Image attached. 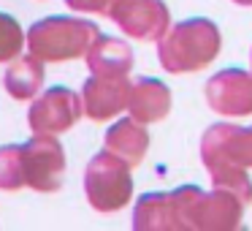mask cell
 I'll return each instance as SVG.
<instances>
[{
	"mask_svg": "<svg viewBox=\"0 0 252 231\" xmlns=\"http://www.w3.org/2000/svg\"><path fill=\"white\" fill-rule=\"evenodd\" d=\"M201 160L214 188L230 191L244 204L252 201V128L217 122L201 139Z\"/></svg>",
	"mask_w": 252,
	"mask_h": 231,
	"instance_id": "cell-1",
	"label": "cell"
},
{
	"mask_svg": "<svg viewBox=\"0 0 252 231\" xmlns=\"http://www.w3.org/2000/svg\"><path fill=\"white\" fill-rule=\"evenodd\" d=\"M222 36L212 19H185L171 25V30L158 41V60L168 74H192L206 68L220 55Z\"/></svg>",
	"mask_w": 252,
	"mask_h": 231,
	"instance_id": "cell-2",
	"label": "cell"
},
{
	"mask_svg": "<svg viewBox=\"0 0 252 231\" xmlns=\"http://www.w3.org/2000/svg\"><path fill=\"white\" fill-rule=\"evenodd\" d=\"M174 212L176 229L182 231H228L239 229L244 218V207L236 193L214 188L212 193L195 185L176 188L174 193Z\"/></svg>",
	"mask_w": 252,
	"mask_h": 231,
	"instance_id": "cell-3",
	"label": "cell"
},
{
	"mask_svg": "<svg viewBox=\"0 0 252 231\" xmlns=\"http://www.w3.org/2000/svg\"><path fill=\"white\" fill-rule=\"evenodd\" d=\"M98 36V25L90 19L46 17L28 30V49L44 63H68L87 55Z\"/></svg>",
	"mask_w": 252,
	"mask_h": 231,
	"instance_id": "cell-4",
	"label": "cell"
},
{
	"mask_svg": "<svg viewBox=\"0 0 252 231\" xmlns=\"http://www.w3.org/2000/svg\"><path fill=\"white\" fill-rule=\"evenodd\" d=\"M84 193L90 207L98 212H120L133 198L130 166L109 150L98 153L84 171Z\"/></svg>",
	"mask_w": 252,
	"mask_h": 231,
	"instance_id": "cell-5",
	"label": "cell"
},
{
	"mask_svg": "<svg viewBox=\"0 0 252 231\" xmlns=\"http://www.w3.org/2000/svg\"><path fill=\"white\" fill-rule=\"evenodd\" d=\"M25 185L38 193H55L65 180V150L55 133H33L22 144Z\"/></svg>",
	"mask_w": 252,
	"mask_h": 231,
	"instance_id": "cell-6",
	"label": "cell"
},
{
	"mask_svg": "<svg viewBox=\"0 0 252 231\" xmlns=\"http://www.w3.org/2000/svg\"><path fill=\"white\" fill-rule=\"evenodd\" d=\"M109 19L136 41H160L171 30V11L163 0H114Z\"/></svg>",
	"mask_w": 252,
	"mask_h": 231,
	"instance_id": "cell-7",
	"label": "cell"
},
{
	"mask_svg": "<svg viewBox=\"0 0 252 231\" xmlns=\"http://www.w3.org/2000/svg\"><path fill=\"white\" fill-rule=\"evenodd\" d=\"M84 115L82 95L71 87H52L33 98L28 109V122L33 133H65Z\"/></svg>",
	"mask_w": 252,
	"mask_h": 231,
	"instance_id": "cell-8",
	"label": "cell"
},
{
	"mask_svg": "<svg viewBox=\"0 0 252 231\" xmlns=\"http://www.w3.org/2000/svg\"><path fill=\"white\" fill-rule=\"evenodd\" d=\"M206 104L222 117L252 115V71L225 68L206 82Z\"/></svg>",
	"mask_w": 252,
	"mask_h": 231,
	"instance_id": "cell-9",
	"label": "cell"
},
{
	"mask_svg": "<svg viewBox=\"0 0 252 231\" xmlns=\"http://www.w3.org/2000/svg\"><path fill=\"white\" fill-rule=\"evenodd\" d=\"M130 90L133 82L127 77H98V74H93L82 87L84 115L95 122L111 120V117L127 109Z\"/></svg>",
	"mask_w": 252,
	"mask_h": 231,
	"instance_id": "cell-10",
	"label": "cell"
},
{
	"mask_svg": "<svg viewBox=\"0 0 252 231\" xmlns=\"http://www.w3.org/2000/svg\"><path fill=\"white\" fill-rule=\"evenodd\" d=\"M130 117H136L138 122L149 125V122H160L168 117L171 112V90L165 87L160 79L141 77L133 82L130 90V104H127Z\"/></svg>",
	"mask_w": 252,
	"mask_h": 231,
	"instance_id": "cell-11",
	"label": "cell"
},
{
	"mask_svg": "<svg viewBox=\"0 0 252 231\" xmlns=\"http://www.w3.org/2000/svg\"><path fill=\"white\" fill-rule=\"evenodd\" d=\"M103 150L114 153L117 158H122L130 169H136V166L144 160L147 150H149L147 125L138 122L136 117H125V120L114 122V125L109 128V133H106Z\"/></svg>",
	"mask_w": 252,
	"mask_h": 231,
	"instance_id": "cell-12",
	"label": "cell"
},
{
	"mask_svg": "<svg viewBox=\"0 0 252 231\" xmlns=\"http://www.w3.org/2000/svg\"><path fill=\"white\" fill-rule=\"evenodd\" d=\"M87 68L98 77H127L133 68V49L122 38L114 36H103L93 41L87 49Z\"/></svg>",
	"mask_w": 252,
	"mask_h": 231,
	"instance_id": "cell-13",
	"label": "cell"
},
{
	"mask_svg": "<svg viewBox=\"0 0 252 231\" xmlns=\"http://www.w3.org/2000/svg\"><path fill=\"white\" fill-rule=\"evenodd\" d=\"M3 87L14 101H33L44 87V60L35 55H19L3 74Z\"/></svg>",
	"mask_w": 252,
	"mask_h": 231,
	"instance_id": "cell-14",
	"label": "cell"
},
{
	"mask_svg": "<svg viewBox=\"0 0 252 231\" xmlns=\"http://www.w3.org/2000/svg\"><path fill=\"white\" fill-rule=\"evenodd\" d=\"M133 229L136 231H174L176 212L171 193H144L133 209Z\"/></svg>",
	"mask_w": 252,
	"mask_h": 231,
	"instance_id": "cell-15",
	"label": "cell"
},
{
	"mask_svg": "<svg viewBox=\"0 0 252 231\" xmlns=\"http://www.w3.org/2000/svg\"><path fill=\"white\" fill-rule=\"evenodd\" d=\"M25 188L22 171V144H3L0 147V191H19Z\"/></svg>",
	"mask_w": 252,
	"mask_h": 231,
	"instance_id": "cell-16",
	"label": "cell"
},
{
	"mask_svg": "<svg viewBox=\"0 0 252 231\" xmlns=\"http://www.w3.org/2000/svg\"><path fill=\"white\" fill-rule=\"evenodd\" d=\"M25 46H28V36L22 33L19 22L0 11V63L8 66L11 60H17Z\"/></svg>",
	"mask_w": 252,
	"mask_h": 231,
	"instance_id": "cell-17",
	"label": "cell"
},
{
	"mask_svg": "<svg viewBox=\"0 0 252 231\" xmlns=\"http://www.w3.org/2000/svg\"><path fill=\"white\" fill-rule=\"evenodd\" d=\"M114 0H65V6L73 11L82 14H100V17H109V8Z\"/></svg>",
	"mask_w": 252,
	"mask_h": 231,
	"instance_id": "cell-18",
	"label": "cell"
},
{
	"mask_svg": "<svg viewBox=\"0 0 252 231\" xmlns=\"http://www.w3.org/2000/svg\"><path fill=\"white\" fill-rule=\"evenodd\" d=\"M230 3H236V6H252V0H230Z\"/></svg>",
	"mask_w": 252,
	"mask_h": 231,
	"instance_id": "cell-19",
	"label": "cell"
},
{
	"mask_svg": "<svg viewBox=\"0 0 252 231\" xmlns=\"http://www.w3.org/2000/svg\"><path fill=\"white\" fill-rule=\"evenodd\" d=\"M250 68H252V52H250Z\"/></svg>",
	"mask_w": 252,
	"mask_h": 231,
	"instance_id": "cell-20",
	"label": "cell"
}]
</instances>
